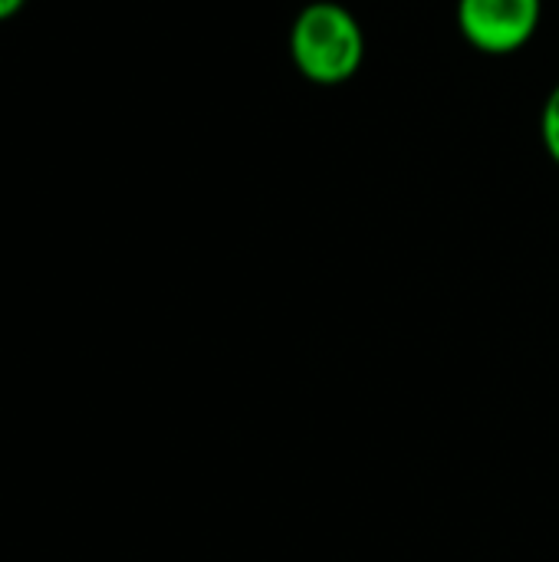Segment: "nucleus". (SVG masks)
<instances>
[{
	"label": "nucleus",
	"instance_id": "nucleus-1",
	"mask_svg": "<svg viewBox=\"0 0 559 562\" xmlns=\"http://www.w3.org/2000/svg\"><path fill=\"white\" fill-rule=\"evenodd\" d=\"M290 59L313 86L349 82L366 59V33L356 13L336 0L306 3L290 26Z\"/></svg>",
	"mask_w": 559,
	"mask_h": 562
},
{
	"label": "nucleus",
	"instance_id": "nucleus-2",
	"mask_svg": "<svg viewBox=\"0 0 559 562\" xmlns=\"http://www.w3.org/2000/svg\"><path fill=\"white\" fill-rule=\"evenodd\" d=\"M455 16L468 46L488 56H511L537 36L544 0H458Z\"/></svg>",
	"mask_w": 559,
	"mask_h": 562
},
{
	"label": "nucleus",
	"instance_id": "nucleus-3",
	"mask_svg": "<svg viewBox=\"0 0 559 562\" xmlns=\"http://www.w3.org/2000/svg\"><path fill=\"white\" fill-rule=\"evenodd\" d=\"M540 142L547 155L559 165V82L550 89L544 109H540Z\"/></svg>",
	"mask_w": 559,
	"mask_h": 562
},
{
	"label": "nucleus",
	"instance_id": "nucleus-4",
	"mask_svg": "<svg viewBox=\"0 0 559 562\" xmlns=\"http://www.w3.org/2000/svg\"><path fill=\"white\" fill-rule=\"evenodd\" d=\"M23 3H26V0H0V23L10 20V16H16V13L23 10Z\"/></svg>",
	"mask_w": 559,
	"mask_h": 562
}]
</instances>
